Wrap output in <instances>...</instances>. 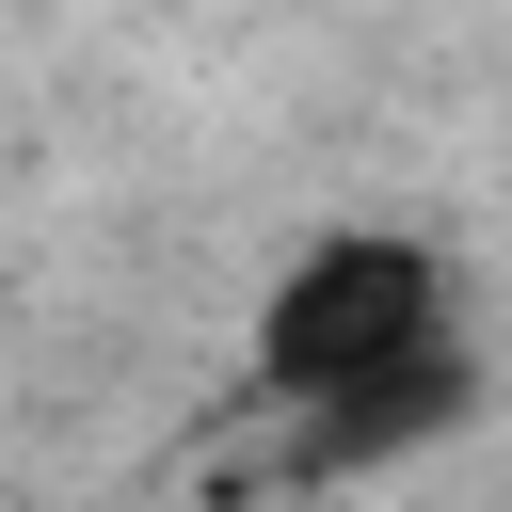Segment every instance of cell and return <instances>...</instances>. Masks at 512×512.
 Wrapping results in <instances>:
<instances>
[{"label":"cell","instance_id":"obj_1","mask_svg":"<svg viewBox=\"0 0 512 512\" xmlns=\"http://www.w3.org/2000/svg\"><path fill=\"white\" fill-rule=\"evenodd\" d=\"M448 368V256L400 224H320L272 288H256V400L288 416H384L400 384Z\"/></svg>","mask_w":512,"mask_h":512}]
</instances>
